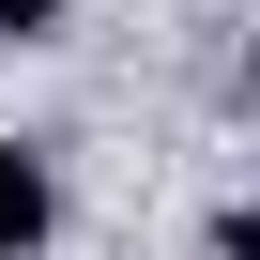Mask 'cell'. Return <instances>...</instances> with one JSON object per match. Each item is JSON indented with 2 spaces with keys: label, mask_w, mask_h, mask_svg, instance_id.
Returning a JSON list of instances; mask_svg holds the SVG:
<instances>
[{
  "label": "cell",
  "mask_w": 260,
  "mask_h": 260,
  "mask_svg": "<svg viewBox=\"0 0 260 260\" xmlns=\"http://www.w3.org/2000/svg\"><path fill=\"white\" fill-rule=\"evenodd\" d=\"M46 230H61V184H46V153H31V138H0V260H31Z\"/></svg>",
  "instance_id": "cell-1"
},
{
  "label": "cell",
  "mask_w": 260,
  "mask_h": 260,
  "mask_svg": "<svg viewBox=\"0 0 260 260\" xmlns=\"http://www.w3.org/2000/svg\"><path fill=\"white\" fill-rule=\"evenodd\" d=\"M0 31H16V46H46V31H61V0H0Z\"/></svg>",
  "instance_id": "cell-2"
}]
</instances>
